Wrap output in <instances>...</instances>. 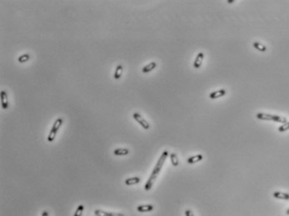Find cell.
Returning <instances> with one entry per match:
<instances>
[{
	"label": "cell",
	"instance_id": "6da1fadb",
	"mask_svg": "<svg viewBox=\"0 0 289 216\" xmlns=\"http://www.w3.org/2000/svg\"><path fill=\"white\" fill-rule=\"evenodd\" d=\"M168 156V151H163V153H162L161 156L160 158L158 159V162L156 164V165L153 168V172H152L151 175L149 177V179L147 181V183L145 185L144 189L145 190H151V188L153 185V184H154L155 180H157V177L160 173V171H161L162 168H163V164H164L165 161H166V159Z\"/></svg>",
	"mask_w": 289,
	"mask_h": 216
},
{
	"label": "cell",
	"instance_id": "7a4b0ae2",
	"mask_svg": "<svg viewBox=\"0 0 289 216\" xmlns=\"http://www.w3.org/2000/svg\"><path fill=\"white\" fill-rule=\"evenodd\" d=\"M256 116L257 119L259 120H263V121H276V122H279V123H286L287 118L284 116H276V115H271L267 114V113H263V112H260L256 115Z\"/></svg>",
	"mask_w": 289,
	"mask_h": 216
},
{
	"label": "cell",
	"instance_id": "3957f363",
	"mask_svg": "<svg viewBox=\"0 0 289 216\" xmlns=\"http://www.w3.org/2000/svg\"><path fill=\"white\" fill-rule=\"evenodd\" d=\"M62 123H63V120H62V118H58L56 121H55V122L53 123V127L51 129L49 135V136H48V141H49V142H52V141H53V140L55 139V136H56L57 133H58V131L59 130L60 126H62Z\"/></svg>",
	"mask_w": 289,
	"mask_h": 216
},
{
	"label": "cell",
	"instance_id": "277c9868",
	"mask_svg": "<svg viewBox=\"0 0 289 216\" xmlns=\"http://www.w3.org/2000/svg\"><path fill=\"white\" fill-rule=\"evenodd\" d=\"M133 117L134 118V120L137 122H138V124L141 126L143 128L144 130H148L149 127H150V126H149V123H148V121L145 120L144 118L142 116L138 114V113H133Z\"/></svg>",
	"mask_w": 289,
	"mask_h": 216
},
{
	"label": "cell",
	"instance_id": "5b68a950",
	"mask_svg": "<svg viewBox=\"0 0 289 216\" xmlns=\"http://www.w3.org/2000/svg\"><path fill=\"white\" fill-rule=\"evenodd\" d=\"M1 97V105L3 110H6L8 107V96L5 91H2L0 93Z\"/></svg>",
	"mask_w": 289,
	"mask_h": 216
},
{
	"label": "cell",
	"instance_id": "8992f818",
	"mask_svg": "<svg viewBox=\"0 0 289 216\" xmlns=\"http://www.w3.org/2000/svg\"><path fill=\"white\" fill-rule=\"evenodd\" d=\"M94 214L96 216H124L120 213H109L107 211H103L102 210H96L94 211Z\"/></svg>",
	"mask_w": 289,
	"mask_h": 216
},
{
	"label": "cell",
	"instance_id": "52a82bcc",
	"mask_svg": "<svg viewBox=\"0 0 289 216\" xmlns=\"http://www.w3.org/2000/svg\"><path fill=\"white\" fill-rule=\"evenodd\" d=\"M204 58V54L203 53H199L196 57V59H195V61H194L193 66L196 69H198L202 65V63H203V61Z\"/></svg>",
	"mask_w": 289,
	"mask_h": 216
},
{
	"label": "cell",
	"instance_id": "ba28073f",
	"mask_svg": "<svg viewBox=\"0 0 289 216\" xmlns=\"http://www.w3.org/2000/svg\"><path fill=\"white\" fill-rule=\"evenodd\" d=\"M225 94H226V91L224 89H220V90H217V91H215V92L210 93L209 97L211 99H217L223 97V96H225Z\"/></svg>",
	"mask_w": 289,
	"mask_h": 216
},
{
	"label": "cell",
	"instance_id": "9c48e42d",
	"mask_svg": "<svg viewBox=\"0 0 289 216\" xmlns=\"http://www.w3.org/2000/svg\"><path fill=\"white\" fill-rule=\"evenodd\" d=\"M273 197L276 198V199H279V200H289V194L284 193V192H281V191H276L273 193Z\"/></svg>",
	"mask_w": 289,
	"mask_h": 216
},
{
	"label": "cell",
	"instance_id": "30bf717a",
	"mask_svg": "<svg viewBox=\"0 0 289 216\" xmlns=\"http://www.w3.org/2000/svg\"><path fill=\"white\" fill-rule=\"evenodd\" d=\"M153 210V206L151 205H139L137 207V210L138 212L141 213H145V212H150Z\"/></svg>",
	"mask_w": 289,
	"mask_h": 216
},
{
	"label": "cell",
	"instance_id": "8fae6325",
	"mask_svg": "<svg viewBox=\"0 0 289 216\" xmlns=\"http://www.w3.org/2000/svg\"><path fill=\"white\" fill-rule=\"evenodd\" d=\"M156 67H157V63L155 62H151L150 63H148V65H146L145 67H143L142 72H143V73H148V72L153 71Z\"/></svg>",
	"mask_w": 289,
	"mask_h": 216
},
{
	"label": "cell",
	"instance_id": "7c38bea8",
	"mask_svg": "<svg viewBox=\"0 0 289 216\" xmlns=\"http://www.w3.org/2000/svg\"><path fill=\"white\" fill-rule=\"evenodd\" d=\"M139 182H140L139 177H131V178H128L125 180V184L127 185H137Z\"/></svg>",
	"mask_w": 289,
	"mask_h": 216
},
{
	"label": "cell",
	"instance_id": "4fadbf2b",
	"mask_svg": "<svg viewBox=\"0 0 289 216\" xmlns=\"http://www.w3.org/2000/svg\"><path fill=\"white\" fill-rule=\"evenodd\" d=\"M203 159V156L202 155H197L194 156H191L187 159V163L188 164H195L198 161H202Z\"/></svg>",
	"mask_w": 289,
	"mask_h": 216
},
{
	"label": "cell",
	"instance_id": "5bb4252c",
	"mask_svg": "<svg viewBox=\"0 0 289 216\" xmlns=\"http://www.w3.org/2000/svg\"><path fill=\"white\" fill-rule=\"evenodd\" d=\"M113 154L116 155H127L129 154V150L127 148H118L114 150Z\"/></svg>",
	"mask_w": 289,
	"mask_h": 216
},
{
	"label": "cell",
	"instance_id": "9a60e30c",
	"mask_svg": "<svg viewBox=\"0 0 289 216\" xmlns=\"http://www.w3.org/2000/svg\"><path fill=\"white\" fill-rule=\"evenodd\" d=\"M253 47L256 48L257 50H258L260 52H266L267 51V47L263 44L262 43H258V42H254L253 43Z\"/></svg>",
	"mask_w": 289,
	"mask_h": 216
},
{
	"label": "cell",
	"instance_id": "2e32d148",
	"mask_svg": "<svg viewBox=\"0 0 289 216\" xmlns=\"http://www.w3.org/2000/svg\"><path fill=\"white\" fill-rule=\"evenodd\" d=\"M123 66L122 65H118V67H117L115 72H114V78L119 79L121 77L122 73H123Z\"/></svg>",
	"mask_w": 289,
	"mask_h": 216
},
{
	"label": "cell",
	"instance_id": "e0dca14e",
	"mask_svg": "<svg viewBox=\"0 0 289 216\" xmlns=\"http://www.w3.org/2000/svg\"><path fill=\"white\" fill-rule=\"evenodd\" d=\"M170 160H171V163L173 164V166H177V165H178L179 161H178V159H177V155L175 154V153L170 154Z\"/></svg>",
	"mask_w": 289,
	"mask_h": 216
},
{
	"label": "cell",
	"instance_id": "ac0fdd59",
	"mask_svg": "<svg viewBox=\"0 0 289 216\" xmlns=\"http://www.w3.org/2000/svg\"><path fill=\"white\" fill-rule=\"evenodd\" d=\"M29 59H30L29 54H23V55H21L20 57H18V61L20 63H24V62H28Z\"/></svg>",
	"mask_w": 289,
	"mask_h": 216
},
{
	"label": "cell",
	"instance_id": "d6986e66",
	"mask_svg": "<svg viewBox=\"0 0 289 216\" xmlns=\"http://www.w3.org/2000/svg\"><path fill=\"white\" fill-rule=\"evenodd\" d=\"M83 210H84V206H83L82 205H79V207L77 208V210H76L75 213H74V215L73 216H82Z\"/></svg>",
	"mask_w": 289,
	"mask_h": 216
},
{
	"label": "cell",
	"instance_id": "ffe728a7",
	"mask_svg": "<svg viewBox=\"0 0 289 216\" xmlns=\"http://www.w3.org/2000/svg\"><path fill=\"white\" fill-rule=\"evenodd\" d=\"M289 130V121H287L286 123L283 124L281 126L278 127V131L279 132H284V131Z\"/></svg>",
	"mask_w": 289,
	"mask_h": 216
},
{
	"label": "cell",
	"instance_id": "44dd1931",
	"mask_svg": "<svg viewBox=\"0 0 289 216\" xmlns=\"http://www.w3.org/2000/svg\"><path fill=\"white\" fill-rule=\"evenodd\" d=\"M185 215H186V216H194V214L190 210H187L186 211H185Z\"/></svg>",
	"mask_w": 289,
	"mask_h": 216
},
{
	"label": "cell",
	"instance_id": "7402d4cb",
	"mask_svg": "<svg viewBox=\"0 0 289 216\" xmlns=\"http://www.w3.org/2000/svg\"><path fill=\"white\" fill-rule=\"evenodd\" d=\"M42 216H49V212L45 210V211H43V214H42Z\"/></svg>",
	"mask_w": 289,
	"mask_h": 216
},
{
	"label": "cell",
	"instance_id": "603a6c76",
	"mask_svg": "<svg viewBox=\"0 0 289 216\" xmlns=\"http://www.w3.org/2000/svg\"><path fill=\"white\" fill-rule=\"evenodd\" d=\"M286 214H287V215H289V208H288V209H287V210Z\"/></svg>",
	"mask_w": 289,
	"mask_h": 216
},
{
	"label": "cell",
	"instance_id": "cb8c5ba5",
	"mask_svg": "<svg viewBox=\"0 0 289 216\" xmlns=\"http://www.w3.org/2000/svg\"><path fill=\"white\" fill-rule=\"evenodd\" d=\"M234 1H227V3H233Z\"/></svg>",
	"mask_w": 289,
	"mask_h": 216
}]
</instances>
